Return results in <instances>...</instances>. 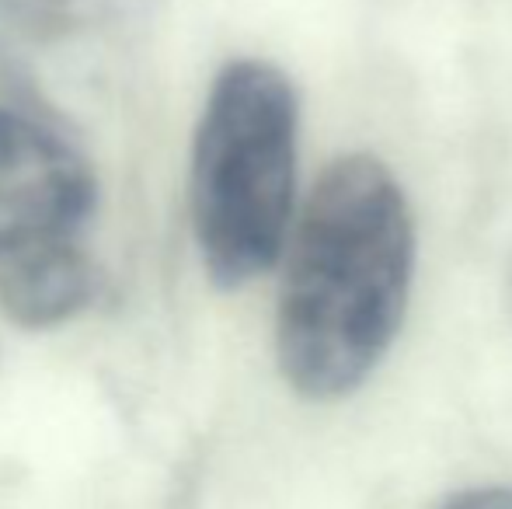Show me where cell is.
Here are the masks:
<instances>
[{
	"mask_svg": "<svg viewBox=\"0 0 512 509\" xmlns=\"http://www.w3.org/2000/svg\"><path fill=\"white\" fill-rule=\"evenodd\" d=\"M276 304V363L307 401L349 398L384 363L415 283V213L391 168L342 154L293 224Z\"/></svg>",
	"mask_w": 512,
	"mask_h": 509,
	"instance_id": "1",
	"label": "cell"
},
{
	"mask_svg": "<svg viewBox=\"0 0 512 509\" xmlns=\"http://www.w3.org/2000/svg\"><path fill=\"white\" fill-rule=\"evenodd\" d=\"M300 98L269 60L237 56L209 84L189 150V224L206 279L241 290L286 255L297 224Z\"/></svg>",
	"mask_w": 512,
	"mask_h": 509,
	"instance_id": "2",
	"label": "cell"
},
{
	"mask_svg": "<svg viewBox=\"0 0 512 509\" xmlns=\"http://www.w3.org/2000/svg\"><path fill=\"white\" fill-rule=\"evenodd\" d=\"M98 178L74 140L0 105V258L53 241H88Z\"/></svg>",
	"mask_w": 512,
	"mask_h": 509,
	"instance_id": "3",
	"label": "cell"
},
{
	"mask_svg": "<svg viewBox=\"0 0 512 509\" xmlns=\"http://www.w3.org/2000/svg\"><path fill=\"white\" fill-rule=\"evenodd\" d=\"M88 241H53L0 258V314L25 332L60 328L95 300Z\"/></svg>",
	"mask_w": 512,
	"mask_h": 509,
	"instance_id": "4",
	"label": "cell"
},
{
	"mask_svg": "<svg viewBox=\"0 0 512 509\" xmlns=\"http://www.w3.org/2000/svg\"><path fill=\"white\" fill-rule=\"evenodd\" d=\"M140 0H0V18L32 39H67L126 18Z\"/></svg>",
	"mask_w": 512,
	"mask_h": 509,
	"instance_id": "5",
	"label": "cell"
},
{
	"mask_svg": "<svg viewBox=\"0 0 512 509\" xmlns=\"http://www.w3.org/2000/svg\"><path fill=\"white\" fill-rule=\"evenodd\" d=\"M439 509H512V485H488V489H467L446 499Z\"/></svg>",
	"mask_w": 512,
	"mask_h": 509,
	"instance_id": "6",
	"label": "cell"
},
{
	"mask_svg": "<svg viewBox=\"0 0 512 509\" xmlns=\"http://www.w3.org/2000/svg\"><path fill=\"white\" fill-rule=\"evenodd\" d=\"M509 290H512V269H509Z\"/></svg>",
	"mask_w": 512,
	"mask_h": 509,
	"instance_id": "7",
	"label": "cell"
}]
</instances>
